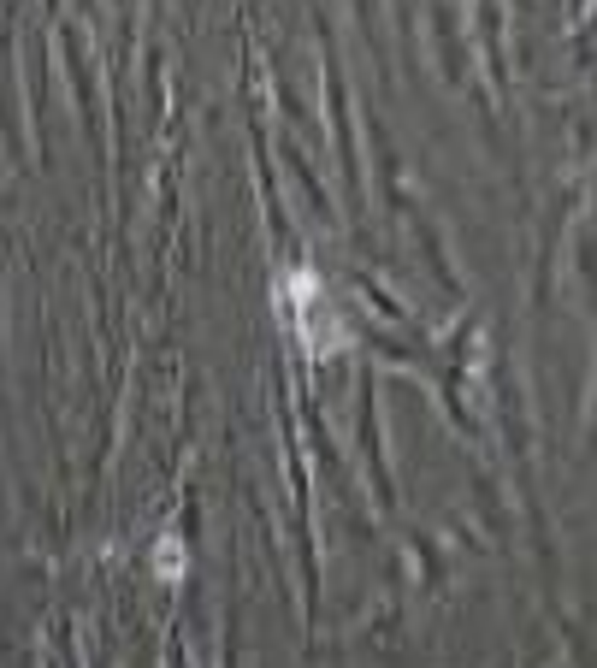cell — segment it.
Here are the masks:
<instances>
[{
    "label": "cell",
    "mask_w": 597,
    "mask_h": 668,
    "mask_svg": "<svg viewBox=\"0 0 597 668\" xmlns=\"http://www.w3.org/2000/svg\"><path fill=\"white\" fill-rule=\"evenodd\" d=\"M284 308H290V326H296L308 355H337L349 343L343 320L332 314V296H326V284L314 272H290L284 278Z\"/></svg>",
    "instance_id": "1"
},
{
    "label": "cell",
    "mask_w": 597,
    "mask_h": 668,
    "mask_svg": "<svg viewBox=\"0 0 597 668\" xmlns=\"http://www.w3.org/2000/svg\"><path fill=\"white\" fill-rule=\"evenodd\" d=\"M184 562H190V556H184V544H178L172 533L154 544V568H160V580H184Z\"/></svg>",
    "instance_id": "2"
}]
</instances>
